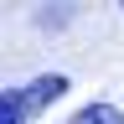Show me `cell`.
<instances>
[{
	"mask_svg": "<svg viewBox=\"0 0 124 124\" xmlns=\"http://www.w3.org/2000/svg\"><path fill=\"white\" fill-rule=\"evenodd\" d=\"M62 124H124V108H119V103L93 98V103H83V108H78V114H67Z\"/></svg>",
	"mask_w": 124,
	"mask_h": 124,
	"instance_id": "obj_2",
	"label": "cell"
},
{
	"mask_svg": "<svg viewBox=\"0 0 124 124\" xmlns=\"http://www.w3.org/2000/svg\"><path fill=\"white\" fill-rule=\"evenodd\" d=\"M119 10H124V5H119Z\"/></svg>",
	"mask_w": 124,
	"mask_h": 124,
	"instance_id": "obj_3",
	"label": "cell"
},
{
	"mask_svg": "<svg viewBox=\"0 0 124 124\" xmlns=\"http://www.w3.org/2000/svg\"><path fill=\"white\" fill-rule=\"evenodd\" d=\"M67 88H72L67 72H41V78H31V83H21V88H5V93H0V124H31L41 108H52Z\"/></svg>",
	"mask_w": 124,
	"mask_h": 124,
	"instance_id": "obj_1",
	"label": "cell"
}]
</instances>
